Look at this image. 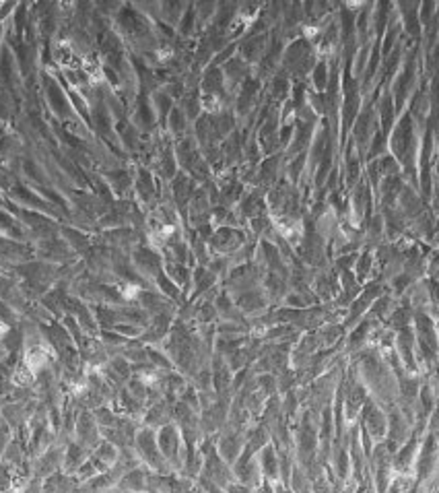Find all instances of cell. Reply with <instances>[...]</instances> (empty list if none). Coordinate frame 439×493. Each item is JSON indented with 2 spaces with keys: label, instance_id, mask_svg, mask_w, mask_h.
Listing matches in <instances>:
<instances>
[{
  "label": "cell",
  "instance_id": "9c48e42d",
  "mask_svg": "<svg viewBox=\"0 0 439 493\" xmlns=\"http://www.w3.org/2000/svg\"><path fill=\"white\" fill-rule=\"evenodd\" d=\"M431 274L439 279V252H437V254L433 256V260H431Z\"/></svg>",
  "mask_w": 439,
  "mask_h": 493
},
{
  "label": "cell",
  "instance_id": "30bf717a",
  "mask_svg": "<svg viewBox=\"0 0 439 493\" xmlns=\"http://www.w3.org/2000/svg\"><path fill=\"white\" fill-rule=\"evenodd\" d=\"M11 332V326L7 324V322H3V320H0V343H3V338L7 336Z\"/></svg>",
  "mask_w": 439,
  "mask_h": 493
},
{
  "label": "cell",
  "instance_id": "ba28073f",
  "mask_svg": "<svg viewBox=\"0 0 439 493\" xmlns=\"http://www.w3.org/2000/svg\"><path fill=\"white\" fill-rule=\"evenodd\" d=\"M186 9H188L186 3H159V21L175 29L177 23L181 21Z\"/></svg>",
  "mask_w": 439,
  "mask_h": 493
},
{
  "label": "cell",
  "instance_id": "6da1fadb",
  "mask_svg": "<svg viewBox=\"0 0 439 493\" xmlns=\"http://www.w3.org/2000/svg\"><path fill=\"white\" fill-rule=\"evenodd\" d=\"M318 52L313 48L311 40L305 36H299L297 40L289 42L285 46L283 58H280V71L287 73L293 83H307L311 71L318 64Z\"/></svg>",
  "mask_w": 439,
  "mask_h": 493
},
{
  "label": "cell",
  "instance_id": "7a4b0ae2",
  "mask_svg": "<svg viewBox=\"0 0 439 493\" xmlns=\"http://www.w3.org/2000/svg\"><path fill=\"white\" fill-rule=\"evenodd\" d=\"M270 48V33H247L237 40V56L256 68Z\"/></svg>",
  "mask_w": 439,
  "mask_h": 493
},
{
  "label": "cell",
  "instance_id": "3957f363",
  "mask_svg": "<svg viewBox=\"0 0 439 493\" xmlns=\"http://www.w3.org/2000/svg\"><path fill=\"white\" fill-rule=\"evenodd\" d=\"M245 237L243 227H216L208 239V245L218 254H235L245 245Z\"/></svg>",
  "mask_w": 439,
  "mask_h": 493
},
{
  "label": "cell",
  "instance_id": "8992f818",
  "mask_svg": "<svg viewBox=\"0 0 439 493\" xmlns=\"http://www.w3.org/2000/svg\"><path fill=\"white\" fill-rule=\"evenodd\" d=\"M151 105H153V110H155V114H157V120H159V126L163 128L165 126V122H167V116L171 114V110L177 105L163 89H157L155 93H151Z\"/></svg>",
  "mask_w": 439,
  "mask_h": 493
},
{
  "label": "cell",
  "instance_id": "5b68a950",
  "mask_svg": "<svg viewBox=\"0 0 439 493\" xmlns=\"http://www.w3.org/2000/svg\"><path fill=\"white\" fill-rule=\"evenodd\" d=\"M375 116H378V124H380V130L390 136L396 120H398V114H396V105H394V99L390 95V89L384 87L378 97H375Z\"/></svg>",
  "mask_w": 439,
  "mask_h": 493
},
{
  "label": "cell",
  "instance_id": "277c9868",
  "mask_svg": "<svg viewBox=\"0 0 439 493\" xmlns=\"http://www.w3.org/2000/svg\"><path fill=\"white\" fill-rule=\"evenodd\" d=\"M221 71H223V79H225V87H227V91L231 95H235V91L254 75V68L249 66L245 60H241L237 54L229 60L227 64H223L221 66Z\"/></svg>",
  "mask_w": 439,
  "mask_h": 493
},
{
  "label": "cell",
  "instance_id": "52a82bcc",
  "mask_svg": "<svg viewBox=\"0 0 439 493\" xmlns=\"http://www.w3.org/2000/svg\"><path fill=\"white\" fill-rule=\"evenodd\" d=\"M328 81H330V62H328V58H320L316 68L309 75V85L316 93H324L328 87Z\"/></svg>",
  "mask_w": 439,
  "mask_h": 493
}]
</instances>
